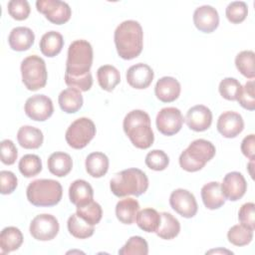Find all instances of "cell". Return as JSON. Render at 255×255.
I'll return each instance as SVG.
<instances>
[{
    "label": "cell",
    "instance_id": "ffe728a7",
    "mask_svg": "<svg viewBox=\"0 0 255 255\" xmlns=\"http://www.w3.org/2000/svg\"><path fill=\"white\" fill-rule=\"evenodd\" d=\"M34 32L28 27L13 28L8 37V43L12 50L22 52L30 49L34 44Z\"/></svg>",
    "mask_w": 255,
    "mask_h": 255
},
{
    "label": "cell",
    "instance_id": "4dcf8cb0",
    "mask_svg": "<svg viewBox=\"0 0 255 255\" xmlns=\"http://www.w3.org/2000/svg\"><path fill=\"white\" fill-rule=\"evenodd\" d=\"M161 219L160 224L155 231L156 235L165 240H170L175 238L180 231V223L179 221L168 212L160 213Z\"/></svg>",
    "mask_w": 255,
    "mask_h": 255
},
{
    "label": "cell",
    "instance_id": "f35d334b",
    "mask_svg": "<svg viewBox=\"0 0 255 255\" xmlns=\"http://www.w3.org/2000/svg\"><path fill=\"white\" fill-rule=\"evenodd\" d=\"M242 90V86L235 78H224L218 87L220 95L228 101H237Z\"/></svg>",
    "mask_w": 255,
    "mask_h": 255
},
{
    "label": "cell",
    "instance_id": "4316f807",
    "mask_svg": "<svg viewBox=\"0 0 255 255\" xmlns=\"http://www.w3.org/2000/svg\"><path fill=\"white\" fill-rule=\"evenodd\" d=\"M138 210V201L131 197L122 199L116 205L117 218L124 224H132L135 221Z\"/></svg>",
    "mask_w": 255,
    "mask_h": 255
},
{
    "label": "cell",
    "instance_id": "c3c4849f",
    "mask_svg": "<svg viewBox=\"0 0 255 255\" xmlns=\"http://www.w3.org/2000/svg\"><path fill=\"white\" fill-rule=\"evenodd\" d=\"M241 151L242 153L249 158L254 160L255 158V135L253 133L245 136L241 142Z\"/></svg>",
    "mask_w": 255,
    "mask_h": 255
},
{
    "label": "cell",
    "instance_id": "52a82bcc",
    "mask_svg": "<svg viewBox=\"0 0 255 255\" xmlns=\"http://www.w3.org/2000/svg\"><path fill=\"white\" fill-rule=\"evenodd\" d=\"M22 82L29 91H37L47 84L48 73L45 61L37 56L31 55L26 57L21 63Z\"/></svg>",
    "mask_w": 255,
    "mask_h": 255
},
{
    "label": "cell",
    "instance_id": "b9f144b4",
    "mask_svg": "<svg viewBox=\"0 0 255 255\" xmlns=\"http://www.w3.org/2000/svg\"><path fill=\"white\" fill-rule=\"evenodd\" d=\"M7 7L9 15L17 21H23L30 15L31 8L26 0H11L8 2Z\"/></svg>",
    "mask_w": 255,
    "mask_h": 255
},
{
    "label": "cell",
    "instance_id": "ba28073f",
    "mask_svg": "<svg viewBox=\"0 0 255 255\" xmlns=\"http://www.w3.org/2000/svg\"><path fill=\"white\" fill-rule=\"evenodd\" d=\"M96 135V126L89 118H79L74 121L66 130L67 143L75 148L82 149Z\"/></svg>",
    "mask_w": 255,
    "mask_h": 255
},
{
    "label": "cell",
    "instance_id": "8d00e7d4",
    "mask_svg": "<svg viewBox=\"0 0 255 255\" xmlns=\"http://www.w3.org/2000/svg\"><path fill=\"white\" fill-rule=\"evenodd\" d=\"M18 167L25 177H33L41 172L42 161L38 155L28 153L21 157Z\"/></svg>",
    "mask_w": 255,
    "mask_h": 255
},
{
    "label": "cell",
    "instance_id": "7dc6e473",
    "mask_svg": "<svg viewBox=\"0 0 255 255\" xmlns=\"http://www.w3.org/2000/svg\"><path fill=\"white\" fill-rule=\"evenodd\" d=\"M0 184H1V193L10 194L12 193L18 184V179L16 175L9 170L0 171Z\"/></svg>",
    "mask_w": 255,
    "mask_h": 255
},
{
    "label": "cell",
    "instance_id": "f546056e",
    "mask_svg": "<svg viewBox=\"0 0 255 255\" xmlns=\"http://www.w3.org/2000/svg\"><path fill=\"white\" fill-rule=\"evenodd\" d=\"M97 78L100 87L107 92H112L121 82L119 70L112 65L101 66L97 71Z\"/></svg>",
    "mask_w": 255,
    "mask_h": 255
},
{
    "label": "cell",
    "instance_id": "9c48e42d",
    "mask_svg": "<svg viewBox=\"0 0 255 255\" xmlns=\"http://www.w3.org/2000/svg\"><path fill=\"white\" fill-rule=\"evenodd\" d=\"M60 229L59 222L54 215L43 213L35 216L30 223L31 235L39 241L54 239Z\"/></svg>",
    "mask_w": 255,
    "mask_h": 255
},
{
    "label": "cell",
    "instance_id": "bcb514c9",
    "mask_svg": "<svg viewBox=\"0 0 255 255\" xmlns=\"http://www.w3.org/2000/svg\"><path fill=\"white\" fill-rule=\"evenodd\" d=\"M65 83L70 88L77 89L80 92H87L93 86V77H92L91 73L87 74L86 76L79 77V78L65 76Z\"/></svg>",
    "mask_w": 255,
    "mask_h": 255
},
{
    "label": "cell",
    "instance_id": "7c38bea8",
    "mask_svg": "<svg viewBox=\"0 0 255 255\" xmlns=\"http://www.w3.org/2000/svg\"><path fill=\"white\" fill-rule=\"evenodd\" d=\"M24 110L26 116L31 120L45 122L53 115L54 106L49 97L45 95H34L27 99Z\"/></svg>",
    "mask_w": 255,
    "mask_h": 255
},
{
    "label": "cell",
    "instance_id": "d6a6232c",
    "mask_svg": "<svg viewBox=\"0 0 255 255\" xmlns=\"http://www.w3.org/2000/svg\"><path fill=\"white\" fill-rule=\"evenodd\" d=\"M68 230L70 234L78 239H86L91 237L94 234L95 228L94 225L89 224L84 219L79 217L76 214H72L67 222Z\"/></svg>",
    "mask_w": 255,
    "mask_h": 255
},
{
    "label": "cell",
    "instance_id": "83f0119b",
    "mask_svg": "<svg viewBox=\"0 0 255 255\" xmlns=\"http://www.w3.org/2000/svg\"><path fill=\"white\" fill-rule=\"evenodd\" d=\"M39 46L41 53L44 56L53 58L57 56L63 49V36L57 31H49L42 36Z\"/></svg>",
    "mask_w": 255,
    "mask_h": 255
},
{
    "label": "cell",
    "instance_id": "277c9868",
    "mask_svg": "<svg viewBox=\"0 0 255 255\" xmlns=\"http://www.w3.org/2000/svg\"><path fill=\"white\" fill-rule=\"evenodd\" d=\"M93 48L86 40L72 42L68 49L65 76L79 78L91 73L93 65Z\"/></svg>",
    "mask_w": 255,
    "mask_h": 255
},
{
    "label": "cell",
    "instance_id": "484cf974",
    "mask_svg": "<svg viewBox=\"0 0 255 255\" xmlns=\"http://www.w3.org/2000/svg\"><path fill=\"white\" fill-rule=\"evenodd\" d=\"M23 234L19 228L14 226L5 227L0 233L1 253H10L19 249L23 243Z\"/></svg>",
    "mask_w": 255,
    "mask_h": 255
},
{
    "label": "cell",
    "instance_id": "7402d4cb",
    "mask_svg": "<svg viewBox=\"0 0 255 255\" xmlns=\"http://www.w3.org/2000/svg\"><path fill=\"white\" fill-rule=\"evenodd\" d=\"M70 201L78 206L85 205L91 202L94 198V190L91 184L84 179L73 181L69 187Z\"/></svg>",
    "mask_w": 255,
    "mask_h": 255
},
{
    "label": "cell",
    "instance_id": "d590c367",
    "mask_svg": "<svg viewBox=\"0 0 255 255\" xmlns=\"http://www.w3.org/2000/svg\"><path fill=\"white\" fill-rule=\"evenodd\" d=\"M76 213L79 217H81L91 225L98 224L103 216V210L101 205L94 200L85 205L78 206Z\"/></svg>",
    "mask_w": 255,
    "mask_h": 255
},
{
    "label": "cell",
    "instance_id": "6da1fadb",
    "mask_svg": "<svg viewBox=\"0 0 255 255\" xmlns=\"http://www.w3.org/2000/svg\"><path fill=\"white\" fill-rule=\"evenodd\" d=\"M114 40L119 56L124 60H132L142 51V28L137 21H124L115 30Z\"/></svg>",
    "mask_w": 255,
    "mask_h": 255
},
{
    "label": "cell",
    "instance_id": "74e56055",
    "mask_svg": "<svg viewBox=\"0 0 255 255\" xmlns=\"http://www.w3.org/2000/svg\"><path fill=\"white\" fill-rule=\"evenodd\" d=\"M147 253V242L140 236H131L119 250L120 255H146Z\"/></svg>",
    "mask_w": 255,
    "mask_h": 255
},
{
    "label": "cell",
    "instance_id": "ab89813d",
    "mask_svg": "<svg viewBox=\"0 0 255 255\" xmlns=\"http://www.w3.org/2000/svg\"><path fill=\"white\" fill-rule=\"evenodd\" d=\"M248 14L247 4L243 1H234L228 4L226 7L225 15L229 22L233 24H239L243 22Z\"/></svg>",
    "mask_w": 255,
    "mask_h": 255
},
{
    "label": "cell",
    "instance_id": "836d02e7",
    "mask_svg": "<svg viewBox=\"0 0 255 255\" xmlns=\"http://www.w3.org/2000/svg\"><path fill=\"white\" fill-rule=\"evenodd\" d=\"M254 59H255V54L253 51H250V50H245L238 53L235 58V66L237 70L244 77L251 80L255 78Z\"/></svg>",
    "mask_w": 255,
    "mask_h": 255
},
{
    "label": "cell",
    "instance_id": "f1b7e54d",
    "mask_svg": "<svg viewBox=\"0 0 255 255\" xmlns=\"http://www.w3.org/2000/svg\"><path fill=\"white\" fill-rule=\"evenodd\" d=\"M109 158L108 156L100 151L90 153L86 158V170L92 176L100 178L104 176L109 169Z\"/></svg>",
    "mask_w": 255,
    "mask_h": 255
},
{
    "label": "cell",
    "instance_id": "7a4b0ae2",
    "mask_svg": "<svg viewBox=\"0 0 255 255\" xmlns=\"http://www.w3.org/2000/svg\"><path fill=\"white\" fill-rule=\"evenodd\" d=\"M123 128L135 147L146 149L153 143L154 134L150 126V118L144 111L133 110L127 114Z\"/></svg>",
    "mask_w": 255,
    "mask_h": 255
},
{
    "label": "cell",
    "instance_id": "30bf717a",
    "mask_svg": "<svg viewBox=\"0 0 255 255\" xmlns=\"http://www.w3.org/2000/svg\"><path fill=\"white\" fill-rule=\"evenodd\" d=\"M36 8L38 12L44 14L51 23L56 25L67 23L72 15L68 3L60 0H38Z\"/></svg>",
    "mask_w": 255,
    "mask_h": 255
},
{
    "label": "cell",
    "instance_id": "2e32d148",
    "mask_svg": "<svg viewBox=\"0 0 255 255\" xmlns=\"http://www.w3.org/2000/svg\"><path fill=\"white\" fill-rule=\"evenodd\" d=\"M193 23L200 32L212 33L219 25L218 12L210 5L200 6L193 13Z\"/></svg>",
    "mask_w": 255,
    "mask_h": 255
},
{
    "label": "cell",
    "instance_id": "60d3db41",
    "mask_svg": "<svg viewBox=\"0 0 255 255\" xmlns=\"http://www.w3.org/2000/svg\"><path fill=\"white\" fill-rule=\"evenodd\" d=\"M169 163V158L167 154L161 149H153L149 151L145 156V164L148 168L161 171L167 167Z\"/></svg>",
    "mask_w": 255,
    "mask_h": 255
},
{
    "label": "cell",
    "instance_id": "7bdbcfd3",
    "mask_svg": "<svg viewBox=\"0 0 255 255\" xmlns=\"http://www.w3.org/2000/svg\"><path fill=\"white\" fill-rule=\"evenodd\" d=\"M242 108L248 111L255 110V96H254V81H248L244 87H242L241 93L237 99Z\"/></svg>",
    "mask_w": 255,
    "mask_h": 255
},
{
    "label": "cell",
    "instance_id": "e0dca14e",
    "mask_svg": "<svg viewBox=\"0 0 255 255\" xmlns=\"http://www.w3.org/2000/svg\"><path fill=\"white\" fill-rule=\"evenodd\" d=\"M185 123L187 127L194 131H204L211 126L212 113L207 107L196 105L187 111Z\"/></svg>",
    "mask_w": 255,
    "mask_h": 255
},
{
    "label": "cell",
    "instance_id": "d4e9b609",
    "mask_svg": "<svg viewBox=\"0 0 255 255\" xmlns=\"http://www.w3.org/2000/svg\"><path fill=\"white\" fill-rule=\"evenodd\" d=\"M83 96L81 92L74 88L62 91L58 98V103L62 111L67 114L77 113L83 106Z\"/></svg>",
    "mask_w": 255,
    "mask_h": 255
},
{
    "label": "cell",
    "instance_id": "f6af8a7d",
    "mask_svg": "<svg viewBox=\"0 0 255 255\" xmlns=\"http://www.w3.org/2000/svg\"><path fill=\"white\" fill-rule=\"evenodd\" d=\"M18 156V150L14 142L10 139L1 141V161L6 165L15 163Z\"/></svg>",
    "mask_w": 255,
    "mask_h": 255
},
{
    "label": "cell",
    "instance_id": "5bb4252c",
    "mask_svg": "<svg viewBox=\"0 0 255 255\" xmlns=\"http://www.w3.org/2000/svg\"><path fill=\"white\" fill-rule=\"evenodd\" d=\"M216 128L222 136L226 138H233L243 130L244 121L238 113L228 111L219 116Z\"/></svg>",
    "mask_w": 255,
    "mask_h": 255
},
{
    "label": "cell",
    "instance_id": "ac0fdd59",
    "mask_svg": "<svg viewBox=\"0 0 255 255\" xmlns=\"http://www.w3.org/2000/svg\"><path fill=\"white\" fill-rule=\"evenodd\" d=\"M152 69L143 63H137L130 66L127 71L128 84L137 90H143L149 87L153 80Z\"/></svg>",
    "mask_w": 255,
    "mask_h": 255
},
{
    "label": "cell",
    "instance_id": "3957f363",
    "mask_svg": "<svg viewBox=\"0 0 255 255\" xmlns=\"http://www.w3.org/2000/svg\"><path fill=\"white\" fill-rule=\"evenodd\" d=\"M112 192L118 197L128 195L139 196L148 188V178L146 174L135 167L128 168L117 173L110 182Z\"/></svg>",
    "mask_w": 255,
    "mask_h": 255
},
{
    "label": "cell",
    "instance_id": "1f68e13d",
    "mask_svg": "<svg viewBox=\"0 0 255 255\" xmlns=\"http://www.w3.org/2000/svg\"><path fill=\"white\" fill-rule=\"evenodd\" d=\"M160 213L153 208H143L137 212L135 221L137 226L145 232H155L160 224Z\"/></svg>",
    "mask_w": 255,
    "mask_h": 255
},
{
    "label": "cell",
    "instance_id": "ee69618b",
    "mask_svg": "<svg viewBox=\"0 0 255 255\" xmlns=\"http://www.w3.org/2000/svg\"><path fill=\"white\" fill-rule=\"evenodd\" d=\"M255 205L253 202L244 203L238 212V219L240 223L250 229H255Z\"/></svg>",
    "mask_w": 255,
    "mask_h": 255
},
{
    "label": "cell",
    "instance_id": "d6986e66",
    "mask_svg": "<svg viewBox=\"0 0 255 255\" xmlns=\"http://www.w3.org/2000/svg\"><path fill=\"white\" fill-rule=\"evenodd\" d=\"M180 90V84L175 78L162 77L155 84L154 94L162 103H171L179 97Z\"/></svg>",
    "mask_w": 255,
    "mask_h": 255
},
{
    "label": "cell",
    "instance_id": "44dd1931",
    "mask_svg": "<svg viewBox=\"0 0 255 255\" xmlns=\"http://www.w3.org/2000/svg\"><path fill=\"white\" fill-rule=\"evenodd\" d=\"M201 198L205 207L210 210L220 208L226 200L221 189V184L217 181H211L202 186Z\"/></svg>",
    "mask_w": 255,
    "mask_h": 255
},
{
    "label": "cell",
    "instance_id": "603a6c76",
    "mask_svg": "<svg viewBox=\"0 0 255 255\" xmlns=\"http://www.w3.org/2000/svg\"><path fill=\"white\" fill-rule=\"evenodd\" d=\"M18 143L27 149L39 148L44 140L43 132L34 127L23 126L18 129L17 132Z\"/></svg>",
    "mask_w": 255,
    "mask_h": 255
},
{
    "label": "cell",
    "instance_id": "4fadbf2b",
    "mask_svg": "<svg viewBox=\"0 0 255 255\" xmlns=\"http://www.w3.org/2000/svg\"><path fill=\"white\" fill-rule=\"evenodd\" d=\"M171 208L185 218H191L197 213V202L194 195L183 188L173 190L169 196Z\"/></svg>",
    "mask_w": 255,
    "mask_h": 255
},
{
    "label": "cell",
    "instance_id": "8fae6325",
    "mask_svg": "<svg viewBox=\"0 0 255 255\" xmlns=\"http://www.w3.org/2000/svg\"><path fill=\"white\" fill-rule=\"evenodd\" d=\"M181 112L174 107L161 109L155 119V124L158 131L164 135L170 136L177 133L183 124Z\"/></svg>",
    "mask_w": 255,
    "mask_h": 255
},
{
    "label": "cell",
    "instance_id": "8992f818",
    "mask_svg": "<svg viewBox=\"0 0 255 255\" xmlns=\"http://www.w3.org/2000/svg\"><path fill=\"white\" fill-rule=\"evenodd\" d=\"M215 152V146L211 141L203 138L195 139L181 152L179 165L188 172L198 171L213 158Z\"/></svg>",
    "mask_w": 255,
    "mask_h": 255
},
{
    "label": "cell",
    "instance_id": "e575fe53",
    "mask_svg": "<svg viewBox=\"0 0 255 255\" xmlns=\"http://www.w3.org/2000/svg\"><path fill=\"white\" fill-rule=\"evenodd\" d=\"M227 238L235 246H245L252 241L253 230L242 224H236L228 230Z\"/></svg>",
    "mask_w": 255,
    "mask_h": 255
},
{
    "label": "cell",
    "instance_id": "5b68a950",
    "mask_svg": "<svg viewBox=\"0 0 255 255\" xmlns=\"http://www.w3.org/2000/svg\"><path fill=\"white\" fill-rule=\"evenodd\" d=\"M28 201L37 207H50L58 204L63 195V188L54 179H36L26 189Z\"/></svg>",
    "mask_w": 255,
    "mask_h": 255
},
{
    "label": "cell",
    "instance_id": "681fc988",
    "mask_svg": "<svg viewBox=\"0 0 255 255\" xmlns=\"http://www.w3.org/2000/svg\"><path fill=\"white\" fill-rule=\"evenodd\" d=\"M216 252H223V253H231V254H232V252H231V251H228V250H221V249H219V250H210V251H208V253H216Z\"/></svg>",
    "mask_w": 255,
    "mask_h": 255
},
{
    "label": "cell",
    "instance_id": "9a60e30c",
    "mask_svg": "<svg viewBox=\"0 0 255 255\" xmlns=\"http://www.w3.org/2000/svg\"><path fill=\"white\" fill-rule=\"evenodd\" d=\"M221 189L226 199L236 201L243 197L247 189V182L244 176L238 171L227 173L221 183Z\"/></svg>",
    "mask_w": 255,
    "mask_h": 255
},
{
    "label": "cell",
    "instance_id": "cb8c5ba5",
    "mask_svg": "<svg viewBox=\"0 0 255 255\" xmlns=\"http://www.w3.org/2000/svg\"><path fill=\"white\" fill-rule=\"evenodd\" d=\"M49 171L58 176L63 177L66 176L73 167V160L70 154L63 151L53 152L47 161Z\"/></svg>",
    "mask_w": 255,
    "mask_h": 255
}]
</instances>
